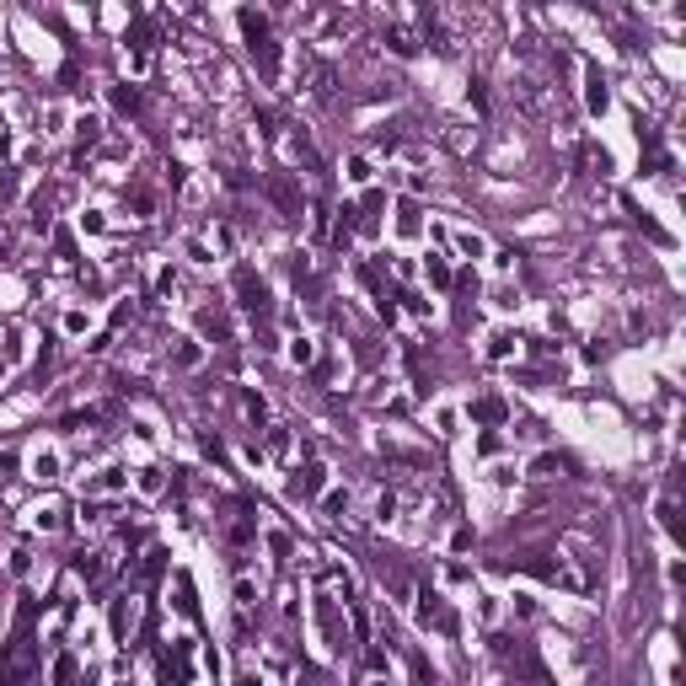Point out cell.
I'll return each mask as SVG.
<instances>
[{"instance_id": "obj_1", "label": "cell", "mask_w": 686, "mask_h": 686, "mask_svg": "<svg viewBox=\"0 0 686 686\" xmlns=\"http://www.w3.org/2000/svg\"><path fill=\"white\" fill-rule=\"evenodd\" d=\"M236 290H242V306H247V311H268V290H263V284L247 274V268L236 274Z\"/></svg>"}, {"instance_id": "obj_2", "label": "cell", "mask_w": 686, "mask_h": 686, "mask_svg": "<svg viewBox=\"0 0 686 686\" xmlns=\"http://www.w3.org/2000/svg\"><path fill=\"white\" fill-rule=\"evenodd\" d=\"M477 418V424H504V418H509V408H504V397H477L472 408H467Z\"/></svg>"}, {"instance_id": "obj_3", "label": "cell", "mask_w": 686, "mask_h": 686, "mask_svg": "<svg viewBox=\"0 0 686 686\" xmlns=\"http://www.w3.org/2000/svg\"><path fill=\"white\" fill-rule=\"evenodd\" d=\"M322 477H327V467H317V461H311V467H301V477L290 483V493H295V499H306V493H317V488H322Z\"/></svg>"}, {"instance_id": "obj_4", "label": "cell", "mask_w": 686, "mask_h": 686, "mask_svg": "<svg viewBox=\"0 0 686 686\" xmlns=\"http://www.w3.org/2000/svg\"><path fill=\"white\" fill-rule=\"evenodd\" d=\"M242 32H247V43H252V48L268 43V16H263V11H242Z\"/></svg>"}, {"instance_id": "obj_5", "label": "cell", "mask_w": 686, "mask_h": 686, "mask_svg": "<svg viewBox=\"0 0 686 686\" xmlns=\"http://www.w3.org/2000/svg\"><path fill=\"white\" fill-rule=\"evenodd\" d=\"M386 43H392V54H402V60H413V54H418V38H413L408 27H392V32H386Z\"/></svg>"}, {"instance_id": "obj_6", "label": "cell", "mask_w": 686, "mask_h": 686, "mask_svg": "<svg viewBox=\"0 0 686 686\" xmlns=\"http://www.w3.org/2000/svg\"><path fill=\"white\" fill-rule=\"evenodd\" d=\"M590 113H606V102H611V92H606V81H601V70H590Z\"/></svg>"}, {"instance_id": "obj_7", "label": "cell", "mask_w": 686, "mask_h": 686, "mask_svg": "<svg viewBox=\"0 0 686 686\" xmlns=\"http://www.w3.org/2000/svg\"><path fill=\"white\" fill-rule=\"evenodd\" d=\"M32 477H60V456L54 451H38L32 456Z\"/></svg>"}, {"instance_id": "obj_8", "label": "cell", "mask_w": 686, "mask_h": 686, "mask_svg": "<svg viewBox=\"0 0 686 686\" xmlns=\"http://www.w3.org/2000/svg\"><path fill=\"white\" fill-rule=\"evenodd\" d=\"M579 161H584L590 172H606V167H611V161H606V151H601V145H590V139L579 145Z\"/></svg>"}, {"instance_id": "obj_9", "label": "cell", "mask_w": 686, "mask_h": 686, "mask_svg": "<svg viewBox=\"0 0 686 686\" xmlns=\"http://www.w3.org/2000/svg\"><path fill=\"white\" fill-rule=\"evenodd\" d=\"M515 343H520L515 333H493V338H488V354H493V359H509V354H515Z\"/></svg>"}, {"instance_id": "obj_10", "label": "cell", "mask_w": 686, "mask_h": 686, "mask_svg": "<svg viewBox=\"0 0 686 686\" xmlns=\"http://www.w3.org/2000/svg\"><path fill=\"white\" fill-rule=\"evenodd\" d=\"M563 472V456H536L531 461V477H558Z\"/></svg>"}, {"instance_id": "obj_11", "label": "cell", "mask_w": 686, "mask_h": 686, "mask_svg": "<svg viewBox=\"0 0 686 686\" xmlns=\"http://www.w3.org/2000/svg\"><path fill=\"white\" fill-rule=\"evenodd\" d=\"M290 359H295V365H311V359H317L311 338H295V343H290Z\"/></svg>"}, {"instance_id": "obj_12", "label": "cell", "mask_w": 686, "mask_h": 686, "mask_svg": "<svg viewBox=\"0 0 686 686\" xmlns=\"http://www.w3.org/2000/svg\"><path fill=\"white\" fill-rule=\"evenodd\" d=\"M177 611H183V617H193V584H188L183 574H177Z\"/></svg>"}, {"instance_id": "obj_13", "label": "cell", "mask_w": 686, "mask_h": 686, "mask_svg": "<svg viewBox=\"0 0 686 686\" xmlns=\"http://www.w3.org/2000/svg\"><path fill=\"white\" fill-rule=\"evenodd\" d=\"M70 681H76V659L60 654V665H54V686H70Z\"/></svg>"}, {"instance_id": "obj_14", "label": "cell", "mask_w": 686, "mask_h": 686, "mask_svg": "<svg viewBox=\"0 0 686 686\" xmlns=\"http://www.w3.org/2000/svg\"><path fill=\"white\" fill-rule=\"evenodd\" d=\"M113 102H118L123 113H135V107H139V92H135V86H113Z\"/></svg>"}, {"instance_id": "obj_15", "label": "cell", "mask_w": 686, "mask_h": 686, "mask_svg": "<svg viewBox=\"0 0 686 686\" xmlns=\"http://www.w3.org/2000/svg\"><path fill=\"white\" fill-rule=\"evenodd\" d=\"M97 129H102V123H97V118H81V123H76L81 145H97Z\"/></svg>"}, {"instance_id": "obj_16", "label": "cell", "mask_w": 686, "mask_h": 686, "mask_svg": "<svg viewBox=\"0 0 686 686\" xmlns=\"http://www.w3.org/2000/svg\"><path fill=\"white\" fill-rule=\"evenodd\" d=\"M429 279H434L440 290H445V284H451V268H445V258H429Z\"/></svg>"}, {"instance_id": "obj_17", "label": "cell", "mask_w": 686, "mask_h": 686, "mask_svg": "<svg viewBox=\"0 0 686 686\" xmlns=\"http://www.w3.org/2000/svg\"><path fill=\"white\" fill-rule=\"evenodd\" d=\"M274 198H279V204H284V210H290V214L301 210V204H295V188H290V183H274Z\"/></svg>"}, {"instance_id": "obj_18", "label": "cell", "mask_w": 686, "mask_h": 686, "mask_svg": "<svg viewBox=\"0 0 686 686\" xmlns=\"http://www.w3.org/2000/svg\"><path fill=\"white\" fill-rule=\"evenodd\" d=\"M349 177H354V183H370V161H365V156H354V161H349Z\"/></svg>"}, {"instance_id": "obj_19", "label": "cell", "mask_w": 686, "mask_h": 686, "mask_svg": "<svg viewBox=\"0 0 686 686\" xmlns=\"http://www.w3.org/2000/svg\"><path fill=\"white\" fill-rule=\"evenodd\" d=\"M311 231H317V236L327 231V210H322V204H311Z\"/></svg>"}, {"instance_id": "obj_20", "label": "cell", "mask_w": 686, "mask_h": 686, "mask_svg": "<svg viewBox=\"0 0 686 686\" xmlns=\"http://www.w3.org/2000/svg\"><path fill=\"white\" fill-rule=\"evenodd\" d=\"M177 365H198V343H183V349H177Z\"/></svg>"}, {"instance_id": "obj_21", "label": "cell", "mask_w": 686, "mask_h": 686, "mask_svg": "<svg viewBox=\"0 0 686 686\" xmlns=\"http://www.w3.org/2000/svg\"><path fill=\"white\" fill-rule=\"evenodd\" d=\"M392 509H397V493H381V499H376V515L386 520V515H392Z\"/></svg>"}, {"instance_id": "obj_22", "label": "cell", "mask_w": 686, "mask_h": 686, "mask_svg": "<svg viewBox=\"0 0 686 686\" xmlns=\"http://www.w3.org/2000/svg\"><path fill=\"white\" fill-rule=\"evenodd\" d=\"M11 472H16V456H11V451H0V477H11Z\"/></svg>"}]
</instances>
